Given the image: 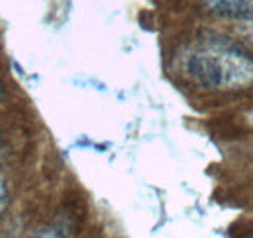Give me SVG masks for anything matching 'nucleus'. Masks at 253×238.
Returning a JSON list of instances; mask_svg holds the SVG:
<instances>
[{
    "label": "nucleus",
    "mask_w": 253,
    "mask_h": 238,
    "mask_svg": "<svg viewBox=\"0 0 253 238\" xmlns=\"http://www.w3.org/2000/svg\"><path fill=\"white\" fill-rule=\"evenodd\" d=\"M4 201H6V187H4V183H2V179H0V209L4 205Z\"/></svg>",
    "instance_id": "3"
},
{
    "label": "nucleus",
    "mask_w": 253,
    "mask_h": 238,
    "mask_svg": "<svg viewBox=\"0 0 253 238\" xmlns=\"http://www.w3.org/2000/svg\"><path fill=\"white\" fill-rule=\"evenodd\" d=\"M187 68L195 80L209 88H238L253 82V59L228 41L203 45Z\"/></svg>",
    "instance_id": "1"
},
{
    "label": "nucleus",
    "mask_w": 253,
    "mask_h": 238,
    "mask_svg": "<svg viewBox=\"0 0 253 238\" xmlns=\"http://www.w3.org/2000/svg\"><path fill=\"white\" fill-rule=\"evenodd\" d=\"M252 119H253V114H252Z\"/></svg>",
    "instance_id": "4"
},
{
    "label": "nucleus",
    "mask_w": 253,
    "mask_h": 238,
    "mask_svg": "<svg viewBox=\"0 0 253 238\" xmlns=\"http://www.w3.org/2000/svg\"><path fill=\"white\" fill-rule=\"evenodd\" d=\"M205 6L224 18L253 20V0H203Z\"/></svg>",
    "instance_id": "2"
}]
</instances>
